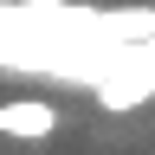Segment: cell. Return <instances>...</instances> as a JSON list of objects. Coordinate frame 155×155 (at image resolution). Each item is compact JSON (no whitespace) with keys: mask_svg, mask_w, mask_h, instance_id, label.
Instances as JSON below:
<instances>
[{"mask_svg":"<svg viewBox=\"0 0 155 155\" xmlns=\"http://www.w3.org/2000/svg\"><path fill=\"white\" fill-rule=\"evenodd\" d=\"M58 129V104L45 97H7L0 104V136H13V142H45Z\"/></svg>","mask_w":155,"mask_h":155,"instance_id":"6da1fadb","label":"cell"}]
</instances>
